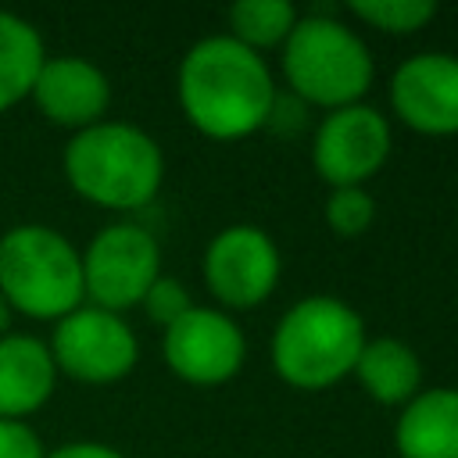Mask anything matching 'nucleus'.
I'll use <instances>...</instances> for the list:
<instances>
[{
    "label": "nucleus",
    "instance_id": "obj_1",
    "mask_svg": "<svg viewBox=\"0 0 458 458\" xmlns=\"http://www.w3.org/2000/svg\"><path fill=\"white\" fill-rule=\"evenodd\" d=\"M179 107L211 140H243L268 125L276 82L268 64L233 36L193 43L179 64Z\"/></svg>",
    "mask_w": 458,
    "mask_h": 458
},
{
    "label": "nucleus",
    "instance_id": "obj_2",
    "mask_svg": "<svg viewBox=\"0 0 458 458\" xmlns=\"http://www.w3.org/2000/svg\"><path fill=\"white\" fill-rule=\"evenodd\" d=\"M68 186L111 211H136L154 200L165 179V157L154 136L129 122H97L64 147Z\"/></svg>",
    "mask_w": 458,
    "mask_h": 458
},
{
    "label": "nucleus",
    "instance_id": "obj_3",
    "mask_svg": "<svg viewBox=\"0 0 458 458\" xmlns=\"http://www.w3.org/2000/svg\"><path fill=\"white\" fill-rule=\"evenodd\" d=\"M365 340V322L347 301L304 297L272 333V369L297 390H326L354 372Z\"/></svg>",
    "mask_w": 458,
    "mask_h": 458
},
{
    "label": "nucleus",
    "instance_id": "obj_4",
    "mask_svg": "<svg viewBox=\"0 0 458 458\" xmlns=\"http://www.w3.org/2000/svg\"><path fill=\"white\" fill-rule=\"evenodd\" d=\"M0 293L11 311L57 322L86 301L82 254L50 225H14L0 236Z\"/></svg>",
    "mask_w": 458,
    "mask_h": 458
},
{
    "label": "nucleus",
    "instance_id": "obj_5",
    "mask_svg": "<svg viewBox=\"0 0 458 458\" xmlns=\"http://www.w3.org/2000/svg\"><path fill=\"white\" fill-rule=\"evenodd\" d=\"M283 75L301 100L336 111L361 104L376 68L365 39L354 29L326 14H308L297 18L283 43Z\"/></svg>",
    "mask_w": 458,
    "mask_h": 458
},
{
    "label": "nucleus",
    "instance_id": "obj_6",
    "mask_svg": "<svg viewBox=\"0 0 458 458\" xmlns=\"http://www.w3.org/2000/svg\"><path fill=\"white\" fill-rule=\"evenodd\" d=\"M47 347L57 372L93 386L125 379L140 358V344L129 322L93 304H79L75 311L57 318Z\"/></svg>",
    "mask_w": 458,
    "mask_h": 458
},
{
    "label": "nucleus",
    "instance_id": "obj_7",
    "mask_svg": "<svg viewBox=\"0 0 458 458\" xmlns=\"http://www.w3.org/2000/svg\"><path fill=\"white\" fill-rule=\"evenodd\" d=\"M161 276L157 240L132 222H114L100 229L82 254V290L93 308L125 311L143 301V293Z\"/></svg>",
    "mask_w": 458,
    "mask_h": 458
},
{
    "label": "nucleus",
    "instance_id": "obj_8",
    "mask_svg": "<svg viewBox=\"0 0 458 458\" xmlns=\"http://www.w3.org/2000/svg\"><path fill=\"white\" fill-rule=\"evenodd\" d=\"M390 122L369 104H347L329 111L311 143L315 172L333 186H365L390 157Z\"/></svg>",
    "mask_w": 458,
    "mask_h": 458
},
{
    "label": "nucleus",
    "instance_id": "obj_9",
    "mask_svg": "<svg viewBox=\"0 0 458 458\" xmlns=\"http://www.w3.org/2000/svg\"><path fill=\"white\" fill-rule=\"evenodd\" d=\"M283 258L258 225H229L204 250V283L225 308H254L279 286Z\"/></svg>",
    "mask_w": 458,
    "mask_h": 458
},
{
    "label": "nucleus",
    "instance_id": "obj_10",
    "mask_svg": "<svg viewBox=\"0 0 458 458\" xmlns=\"http://www.w3.org/2000/svg\"><path fill=\"white\" fill-rule=\"evenodd\" d=\"M161 354H165V365L182 383L218 386L240 372L247 358V340L225 311L193 304L179 322L165 329Z\"/></svg>",
    "mask_w": 458,
    "mask_h": 458
},
{
    "label": "nucleus",
    "instance_id": "obj_11",
    "mask_svg": "<svg viewBox=\"0 0 458 458\" xmlns=\"http://www.w3.org/2000/svg\"><path fill=\"white\" fill-rule=\"evenodd\" d=\"M394 114L426 136L458 132V57L454 54H415L401 61L390 79Z\"/></svg>",
    "mask_w": 458,
    "mask_h": 458
},
{
    "label": "nucleus",
    "instance_id": "obj_12",
    "mask_svg": "<svg viewBox=\"0 0 458 458\" xmlns=\"http://www.w3.org/2000/svg\"><path fill=\"white\" fill-rule=\"evenodd\" d=\"M29 97L54 125L82 132L104 122L111 104V82L86 57H47Z\"/></svg>",
    "mask_w": 458,
    "mask_h": 458
},
{
    "label": "nucleus",
    "instance_id": "obj_13",
    "mask_svg": "<svg viewBox=\"0 0 458 458\" xmlns=\"http://www.w3.org/2000/svg\"><path fill=\"white\" fill-rule=\"evenodd\" d=\"M57 383L50 347L29 333L0 336V419H21L39 411Z\"/></svg>",
    "mask_w": 458,
    "mask_h": 458
},
{
    "label": "nucleus",
    "instance_id": "obj_14",
    "mask_svg": "<svg viewBox=\"0 0 458 458\" xmlns=\"http://www.w3.org/2000/svg\"><path fill=\"white\" fill-rule=\"evenodd\" d=\"M394 447L401 458H458V390H419L401 408Z\"/></svg>",
    "mask_w": 458,
    "mask_h": 458
},
{
    "label": "nucleus",
    "instance_id": "obj_15",
    "mask_svg": "<svg viewBox=\"0 0 458 458\" xmlns=\"http://www.w3.org/2000/svg\"><path fill=\"white\" fill-rule=\"evenodd\" d=\"M351 376L361 383V390L372 401L401 404L404 408L419 394L422 361H419V354L404 340H397V336H372V340H365Z\"/></svg>",
    "mask_w": 458,
    "mask_h": 458
},
{
    "label": "nucleus",
    "instance_id": "obj_16",
    "mask_svg": "<svg viewBox=\"0 0 458 458\" xmlns=\"http://www.w3.org/2000/svg\"><path fill=\"white\" fill-rule=\"evenodd\" d=\"M43 61L47 54L39 32L25 18L0 11V114L32 93Z\"/></svg>",
    "mask_w": 458,
    "mask_h": 458
},
{
    "label": "nucleus",
    "instance_id": "obj_17",
    "mask_svg": "<svg viewBox=\"0 0 458 458\" xmlns=\"http://www.w3.org/2000/svg\"><path fill=\"white\" fill-rule=\"evenodd\" d=\"M297 25V11L290 0H240L229 7V36L254 54L265 47L286 43V36Z\"/></svg>",
    "mask_w": 458,
    "mask_h": 458
},
{
    "label": "nucleus",
    "instance_id": "obj_18",
    "mask_svg": "<svg viewBox=\"0 0 458 458\" xmlns=\"http://www.w3.org/2000/svg\"><path fill=\"white\" fill-rule=\"evenodd\" d=\"M347 11L354 18H361L365 25H376L379 32L408 36V32L422 29L426 21H433L437 4H429V0H351Z\"/></svg>",
    "mask_w": 458,
    "mask_h": 458
},
{
    "label": "nucleus",
    "instance_id": "obj_19",
    "mask_svg": "<svg viewBox=\"0 0 458 458\" xmlns=\"http://www.w3.org/2000/svg\"><path fill=\"white\" fill-rule=\"evenodd\" d=\"M376 218V200L365 186H340L326 200V222L336 236H361Z\"/></svg>",
    "mask_w": 458,
    "mask_h": 458
},
{
    "label": "nucleus",
    "instance_id": "obj_20",
    "mask_svg": "<svg viewBox=\"0 0 458 458\" xmlns=\"http://www.w3.org/2000/svg\"><path fill=\"white\" fill-rule=\"evenodd\" d=\"M143 311L150 315V322H157L161 329H168L172 322H179L190 308H193V297L186 293V286L172 276H157L154 286L143 293Z\"/></svg>",
    "mask_w": 458,
    "mask_h": 458
},
{
    "label": "nucleus",
    "instance_id": "obj_21",
    "mask_svg": "<svg viewBox=\"0 0 458 458\" xmlns=\"http://www.w3.org/2000/svg\"><path fill=\"white\" fill-rule=\"evenodd\" d=\"M0 458H47V451L29 422L0 419Z\"/></svg>",
    "mask_w": 458,
    "mask_h": 458
},
{
    "label": "nucleus",
    "instance_id": "obj_22",
    "mask_svg": "<svg viewBox=\"0 0 458 458\" xmlns=\"http://www.w3.org/2000/svg\"><path fill=\"white\" fill-rule=\"evenodd\" d=\"M47 458H125L118 447L97 444V440H75V444H61L54 451H47Z\"/></svg>",
    "mask_w": 458,
    "mask_h": 458
},
{
    "label": "nucleus",
    "instance_id": "obj_23",
    "mask_svg": "<svg viewBox=\"0 0 458 458\" xmlns=\"http://www.w3.org/2000/svg\"><path fill=\"white\" fill-rule=\"evenodd\" d=\"M7 326H11V304L0 293V336H7Z\"/></svg>",
    "mask_w": 458,
    "mask_h": 458
}]
</instances>
